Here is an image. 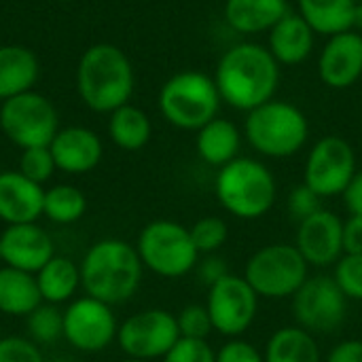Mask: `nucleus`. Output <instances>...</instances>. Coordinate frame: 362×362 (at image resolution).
I'll use <instances>...</instances> for the list:
<instances>
[{"instance_id":"obj_16","label":"nucleus","mask_w":362,"mask_h":362,"mask_svg":"<svg viewBox=\"0 0 362 362\" xmlns=\"http://www.w3.org/2000/svg\"><path fill=\"white\" fill-rule=\"evenodd\" d=\"M2 265L36 274L45 263L55 257V246L47 229L36 223L6 225L0 233Z\"/></svg>"},{"instance_id":"obj_22","label":"nucleus","mask_w":362,"mask_h":362,"mask_svg":"<svg viewBox=\"0 0 362 362\" xmlns=\"http://www.w3.org/2000/svg\"><path fill=\"white\" fill-rule=\"evenodd\" d=\"M286 13V0H225V21L240 34L269 32Z\"/></svg>"},{"instance_id":"obj_25","label":"nucleus","mask_w":362,"mask_h":362,"mask_svg":"<svg viewBox=\"0 0 362 362\" xmlns=\"http://www.w3.org/2000/svg\"><path fill=\"white\" fill-rule=\"evenodd\" d=\"M42 303L34 274L0 265V314L25 318Z\"/></svg>"},{"instance_id":"obj_3","label":"nucleus","mask_w":362,"mask_h":362,"mask_svg":"<svg viewBox=\"0 0 362 362\" xmlns=\"http://www.w3.org/2000/svg\"><path fill=\"white\" fill-rule=\"evenodd\" d=\"M136 76L123 49L112 42H98L85 49L76 66V91L93 112H115L129 104Z\"/></svg>"},{"instance_id":"obj_34","label":"nucleus","mask_w":362,"mask_h":362,"mask_svg":"<svg viewBox=\"0 0 362 362\" xmlns=\"http://www.w3.org/2000/svg\"><path fill=\"white\" fill-rule=\"evenodd\" d=\"M176 322H178L180 337H185V339H206L208 341V335L214 331L208 308L199 305V303L185 305L180 310V314L176 316Z\"/></svg>"},{"instance_id":"obj_36","label":"nucleus","mask_w":362,"mask_h":362,"mask_svg":"<svg viewBox=\"0 0 362 362\" xmlns=\"http://www.w3.org/2000/svg\"><path fill=\"white\" fill-rule=\"evenodd\" d=\"M0 362H47V358L32 339L8 335L0 339Z\"/></svg>"},{"instance_id":"obj_30","label":"nucleus","mask_w":362,"mask_h":362,"mask_svg":"<svg viewBox=\"0 0 362 362\" xmlns=\"http://www.w3.org/2000/svg\"><path fill=\"white\" fill-rule=\"evenodd\" d=\"M28 339L36 346H51L64 337V310L59 305L40 303L30 316H25Z\"/></svg>"},{"instance_id":"obj_12","label":"nucleus","mask_w":362,"mask_h":362,"mask_svg":"<svg viewBox=\"0 0 362 362\" xmlns=\"http://www.w3.org/2000/svg\"><path fill=\"white\" fill-rule=\"evenodd\" d=\"M356 155L348 140L339 136L320 138L303 168V185H308L322 199L344 195L356 174Z\"/></svg>"},{"instance_id":"obj_45","label":"nucleus","mask_w":362,"mask_h":362,"mask_svg":"<svg viewBox=\"0 0 362 362\" xmlns=\"http://www.w3.org/2000/svg\"><path fill=\"white\" fill-rule=\"evenodd\" d=\"M49 362V361H47ZM53 362H72V361H64V358H59V361H53Z\"/></svg>"},{"instance_id":"obj_10","label":"nucleus","mask_w":362,"mask_h":362,"mask_svg":"<svg viewBox=\"0 0 362 362\" xmlns=\"http://www.w3.org/2000/svg\"><path fill=\"white\" fill-rule=\"evenodd\" d=\"M297 327L312 335L335 333L348 318L350 299L341 293L333 276H312L291 297Z\"/></svg>"},{"instance_id":"obj_24","label":"nucleus","mask_w":362,"mask_h":362,"mask_svg":"<svg viewBox=\"0 0 362 362\" xmlns=\"http://www.w3.org/2000/svg\"><path fill=\"white\" fill-rule=\"evenodd\" d=\"M36 286L42 303L64 305L76 299L81 288V267L68 257L55 255L49 263H45L36 274Z\"/></svg>"},{"instance_id":"obj_31","label":"nucleus","mask_w":362,"mask_h":362,"mask_svg":"<svg viewBox=\"0 0 362 362\" xmlns=\"http://www.w3.org/2000/svg\"><path fill=\"white\" fill-rule=\"evenodd\" d=\"M189 231H191L193 244L199 255L218 252L229 238V227L218 216H204V218L195 221L193 227H189Z\"/></svg>"},{"instance_id":"obj_19","label":"nucleus","mask_w":362,"mask_h":362,"mask_svg":"<svg viewBox=\"0 0 362 362\" xmlns=\"http://www.w3.org/2000/svg\"><path fill=\"white\" fill-rule=\"evenodd\" d=\"M45 187L19 170L0 172V221L4 225L36 223L42 216Z\"/></svg>"},{"instance_id":"obj_38","label":"nucleus","mask_w":362,"mask_h":362,"mask_svg":"<svg viewBox=\"0 0 362 362\" xmlns=\"http://www.w3.org/2000/svg\"><path fill=\"white\" fill-rule=\"evenodd\" d=\"M216 362H265V358L252 344L231 339L216 352Z\"/></svg>"},{"instance_id":"obj_18","label":"nucleus","mask_w":362,"mask_h":362,"mask_svg":"<svg viewBox=\"0 0 362 362\" xmlns=\"http://www.w3.org/2000/svg\"><path fill=\"white\" fill-rule=\"evenodd\" d=\"M55 168L64 174H87L95 170L104 155L100 136L83 125L59 127L49 144Z\"/></svg>"},{"instance_id":"obj_21","label":"nucleus","mask_w":362,"mask_h":362,"mask_svg":"<svg viewBox=\"0 0 362 362\" xmlns=\"http://www.w3.org/2000/svg\"><path fill=\"white\" fill-rule=\"evenodd\" d=\"M40 74L38 57L23 45H0V102L32 91Z\"/></svg>"},{"instance_id":"obj_46","label":"nucleus","mask_w":362,"mask_h":362,"mask_svg":"<svg viewBox=\"0 0 362 362\" xmlns=\"http://www.w3.org/2000/svg\"><path fill=\"white\" fill-rule=\"evenodd\" d=\"M0 339H2V325H0Z\"/></svg>"},{"instance_id":"obj_1","label":"nucleus","mask_w":362,"mask_h":362,"mask_svg":"<svg viewBox=\"0 0 362 362\" xmlns=\"http://www.w3.org/2000/svg\"><path fill=\"white\" fill-rule=\"evenodd\" d=\"M214 83L223 102L235 110L250 112L274 100L280 83V64L267 47L259 42H240L223 53Z\"/></svg>"},{"instance_id":"obj_14","label":"nucleus","mask_w":362,"mask_h":362,"mask_svg":"<svg viewBox=\"0 0 362 362\" xmlns=\"http://www.w3.org/2000/svg\"><path fill=\"white\" fill-rule=\"evenodd\" d=\"M206 308L218 335L238 339L244 335L259 312V297L244 276L229 274L208 288Z\"/></svg>"},{"instance_id":"obj_29","label":"nucleus","mask_w":362,"mask_h":362,"mask_svg":"<svg viewBox=\"0 0 362 362\" xmlns=\"http://www.w3.org/2000/svg\"><path fill=\"white\" fill-rule=\"evenodd\" d=\"M87 212V197L74 185H53L45 189L42 216L55 225H72Z\"/></svg>"},{"instance_id":"obj_5","label":"nucleus","mask_w":362,"mask_h":362,"mask_svg":"<svg viewBox=\"0 0 362 362\" xmlns=\"http://www.w3.org/2000/svg\"><path fill=\"white\" fill-rule=\"evenodd\" d=\"M244 134L248 144L274 159H284L299 153L310 136L308 117L291 102L269 100L248 112Z\"/></svg>"},{"instance_id":"obj_17","label":"nucleus","mask_w":362,"mask_h":362,"mask_svg":"<svg viewBox=\"0 0 362 362\" xmlns=\"http://www.w3.org/2000/svg\"><path fill=\"white\" fill-rule=\"evenodd\" d=\"M318 76L331 89H348L362 76V34L348 30L329 36L318 57Z\"/></svg>"},{"instance_id":"obj_33","label":"nucleus","mask_w":362,"mask_h":362,"mask_svg":"<svg viewBox=\"0 0 362 362\" xmlns=\"http://www.w3.org/2000/svg\"><path fill=\"white\" fill-rule=\"evenodd\" d=\"M333 278L350 301H362V255H344L335 263Z\"/></svg>"},{"instance_id":"obj_2","label":"nucleus","mask_w":362,"mask_h":362,"mask_svg":"<svg viewBox=\"0 0 362 362\" xmlns=\"http://www.w3.org/2000/svg\"><path fill=\"white\" fill-rule=\"evenodd\" d=\"M78 267L85 295L108 305L129 301L138 293L144 274L136 246L119 238H104L91 244Z\"/></svg>"},{"instance_id":"obj_23","label":"nucleus","mask_w":362,"mask_h":362,"mask_svg":"<svg viewBox=\"0 0 362 362\" xmlns=\"http://www.w3.org/2000/svg\"><path fill=\"white\" fill-rule=\"evenodd\" d=\"M197 155L204 163L212 168H223L238 159L240 146H242V134L235 123L229 119L214 117L210 123H206L202 129H197Z\"/></svg>"},{"instance_id":"obj_8","label":"nucleus","mask_w":362,"mask_h":362,"mask_svg":"<svg viewBox=\"0 0 362 362\" xmlns=\"http://www.w3.org/2000/svg\"><path fill=\"white\" fill-rule=\"evenodd\" d=\"M310 278V265L295 244H267L246 263L244 280L259 299H288Z\"/></svg>"},{"instance_id":"obj_11","label":"nucleus","mask_w":362,"mask_h":362,"mask_svg":"<svg viewBox=\"0 0 362 362\" xmlns=\"http://www.w3.org/2000/svg\"><path fill=\"white\" fill-rule=\"evenodd\" d=\"M180 339L176 316L161 308L142 310L132 314L119 325L117 346L127 358L159 361Z\"/></svg>"},{"instance_id":"obj_42","label":"nucleus","mask_w":362,"mask_h":362,"mask_svg":"<svg viewBox=\"0 0 362 362\" xmlns=\"http://www.w3.org/2000/svg\"><path fill=\"white\" fill-rule=\"evenodd\" d=\"M344 202H346V208L350 214L362 216V170L354 174L352 182L344 191Z\"/></svg>"},{"instance_id":"obj_13","label":"nucleus","mask_w":362,"mask_h":362,"mask_svg":"<svg viewBox=\"0 0 362 362\" xmlns=\"http://www.w3.org/2000/svg\"><path fill=\"white\" fill-rule=\"evenodd\" d=\"M119 322L112 305L89 295L72 299L64 310V339L83 354H98L117 341Z\"/></svg>"},{"instance_id":"obj_41","label":"nucleus","mask_w":362,"mask_h":362,"mask_svg":"<svg viewBox=\"0 0 362 362\" xmlns=\"http://www.w3.org/2000/svg\"><path fill=\"white\" fill-rule=\"evenodd\" d=\"M325 362H362V339L339 341Z\"/></svg>"},{"instance_id":"obj_44","label":"nucleus","mask_w":362,"mask_h":362,"mask_svg":"<svg viewBox=\"0 0 362 362\" xmlns=\"http://www.w3.org/2000/svg\"><path fill=\"white\" fill-rule=\"evenodd\" d=\"M0 265H2V246H0Z\"/></svg>"},{"instance_id":"obj_20","label":"nucleus","mask_w":362,"mask_h":362,"mask_svg":"<svg viewBox=\"0 0 362 362\" xmlns=\"http://www.w3.org/2000/svg\"><path fill=\"white\" fill-rule=\"evenodd\" d=\"M267 49L276 57L278 64L297 66L305 62L314 49L316 32L312 25L297 13H286L269 32H267Z\"/></svg>"},{"instance_id":"obj_32","label":"nucleus","mask_w":362,"mask_h":362,"mask_svg":"<svg viewBox=\"0 0 362 362\" xmlns=\"http://www.w3.org/2000/svg\"><path fill=\"white\" fill-rule=\"evenodd\" d=\"M25 178L45 185L47 180H51V176L57 172L53 155L49 151V146H34V148H25L21 151L19 157V168H17Z\"/></svg>"},{"instance_id":"obj_9","label":"nucleus","mask_w":362,"mask_h":362,"mask_svg":"<svg viewBox=\"0 0 362 362\" xmlns=\"http://www.w3.org/2000/svg\"><path fill=\"white\" fill-rule=\"evenodd\" d=\"M0 129L21 151L49 146L59 132V115L47 95L32 89L2 102Z\"/></svg>"},{"instance_id":"obj_37","label":"nucleus","mask_w":362,"mask_h":362,"mask_svg":"<svg viewBox=\"0 0 362 362\" xmlns=\"http://www.w3.org/2000/svg\"><path fill=\"white\" fill-rule=\"evenodd\" d=\"M161 362H216V352L206 339L180 337L176 346L161 358Z\"/></svg>"},{"instance_id":"obj_6","label":"nucleus","mask_w":362,"mask_h":362,"mask_svg":"<svg viewBox=\"0 0 362 362\" xmlns=\"http://www.w3.org/2000/svg\"><path fill=\"white\" fill-rule=\"evenodd\" d=\"M218 106L221 93L214 78L197 70L178 72L159 89V110L178 129H202L218 115Z\"/></svg>"},{"instance_id":"obj_40","label":"nucleus","mask_w":362,"mask_h":362,"mask_svg":"<svg viewBox=\"0 0 362 362\" xmlns=\"http://www.w3.org/2000/svg\"><path fill=\"white\" fill-rule=\"evenodd\" d=\"M344 255H362V216L350 214L344 221Z\"/></svg>"},{"instance_id":"obj_7","label":"nucleus","mask_w":362,"mask_h":362,"mask_svg":"<svg viewBox=\"0 0 362 362\" xmlns=\"http://www.w3.org/2000/svg\"><path fill=\"white\" fill-rule=\"evenodd\" d=\"M134 246L144 269L168 280L191 274L202 257L193 244L189 227L170 218L146 223Z\"/></svg>"},{"instance_id":"obj_43","label":"nucleus","mask_w":362,"mask_h":362,"mask_svg":"<svg viewBox=\"0 0 362 362\" xmlns=\"http://www.w3.org/2000/svg\"><path fill=\"white\" fill-rule=\"evenodd\" d=\"M119 362H148V361H138V358H127V356H125L123 361H119Z\"/></svg>"},{"instance_id":"obj_27","label":"nucleus","mask_w":362,"mask_h":362,"mask_svg":"<svg viewBox=\"0 0 362 362\" xmlns=\"http://www.w3.org/2000/svg\"><path fill=\"white\" fill-rule=\"evenodd\" d=\"M265 362H322L318 341L301 327H282L265 344Z\"/></svg>"},{"instance_id":"obj_35","label":"nucleus","mask_w":362,"mask_h":362,"mask_svg":"<svg viewBox=\"0 0 362 362\" xmlns=\"http://www.w3.org/2000/svg\"><path fill=\"white\" fill-rule=\"evenodd\" d=\"M318 210H322V197L318 193H314L308 185H297L291 189L288 197H286V214L293 223H303L305 218H310L312 214H316Z\"/></svg>"},{"instance_id":"obj_4","label":"nucleus","mask_w":362,"mask_h":362,"mask_svg":"<svg viewBox=\"0 0 362 362\" xmlns=\"http://www.w3.org/2000/svg\"><path fill=\"white\" fill-rule=\"evenodd\" d=\"M218 204L235 218L257 221L265 216L278 197V182L272 170L252 157H238L223 165L214 180Z\"/></svg>"},{"instance_id":"obj_28","label":"nucleus","mask_w":362,"mask_h":362,"mask_svg":"<svg viewBox=\"0 0 362 362\" xmlns=\"http://www.w3.org/2000/svg\"><path fill=\"white\" fill-rule=\"evenodd\" d=\"M108 136L123 151H140L148 144L153 136V123L142 108L125 104L110 112Z\"/></svg>"},{"instance_id":"obj_15","label":"nucleus","mask_w":362,"mask_h":362,"mask_svg":"<svg viewBox=\"0 0 362 362\" xmlns=\"http://www.w3.org/2000/svg\"><path fill=\"white\" fill-rule=\"evenodd\" d=\"M295 246L310 267H331L344 257V221L331 210H318L297 225Z\"/></svg>"},{"instance_id":"obj_47","label":"nucleus","mask_w":362,"mask_h":362,"mask_svg":"<svg viewBox=\"0 0 362 362\" xmlns=\"http://www.w3.org/2000/svg\"><path fill=\"white\" fill-rule=\"evenodd\" d=\"M57 2H70V0H57Z\"/></svg>"},{"instance_id":"obj_39","label":"nucleus","mask_w":362,"mask_h":362,"mask_svg":"<svg viewBox=\"0 0 362 362\" xmlns=\"http://www.w3.org/2000/svg\"><path fill=\"white\" fill-rule=\"evenodd\" d=\"M195 269H197V278H199V282H202L206 288L214 286L218 280H223L225 276H229V269H227L225 259H223V257H218L216 252H214V255H204V259H199V261H197Z\"/></svg>"},{"instance_id":"obj_26","label":"nucleus","mask_w":362,"mask_h":362,"mask_svg":"<svg viewBox=\"0 0 362 362\" xmlns=\"http://www.w3.org/2000/svg\"><path fill=\"white\" fill-rule=\"evenodd\" d=\"M299 15L312 25L316 34L335 36L352 30L356 21L354 0H297Z\"/></svg>"}]
</instances>
